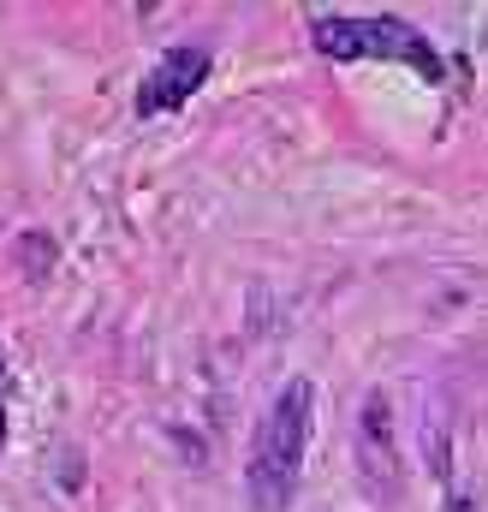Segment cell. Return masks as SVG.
<instances>
[{"label": "cell", "mask_w": 488, "mask_h": 512, "mask_svg": "<svg viewBox=\"0 0 488 512\" xmlns=\"http://www.w3.org/2000/svg\"><path fill=\"white\" fill-rule=\"evenodd\" d=\"M310 405H316V387L304 382H286L256 435H250V465H244V483H250V507L256 512H286L292 495H298V477H304V447H310Z\"/></svg>", "instance_id": "1"}, {"label": "cell", "mask_w": 488, "mask_h": 512, "mask_svg": "<svg viewBox=\"0 0 488 512\" xmlns=\"http://www.w3.org/2000/svg\"><path fill=\"white\" fill-rule=\"evenodd\" d=\"M310 42H316V54H328V60H399V66L423 72L429 84H441V78H447V66H441L435 42H429L417 24L393 18V12H369V18L328 12V18H316V24H310Z\"/></svg>", "instance_id": "2"}, {"label": "cell", "mask_w": 488, "mask_h": 512, "mask_svg": "<svg viewBox=\"0 0 488 512\" xmlns=\"http://www.w3.org/2000/svg\"><path fill=\"white\" fill-rule=\"evenodd\" d=\"M203 78H209V54H203V48H167L161 66H155V72L143 78V90H137V120H155V114L185 108V96L203 90Z\"/></svg>", "instance_id": "3"}, {"label": "cell", "mask_w": 488, "mask_h": 512, "mask_svg": "<svg viewBox=\"0 0 488 512\" xmlns=\"http://www.w3.org/2000/svg\"><path fill=\"white\" fill-rule=\"evenodd\" d=\"M358 459H364L369 489L393 495V417H387V399H381V393L364 399V417H358Z\"/></svg>", "instance_id": "4"}, {"label": "cell", "mask_w": 488, "mask_h": 512, "mask_svg": "<svg viewBox=\"0 0 488 512\" xmlns=\"http://www.w3.org/2000/svg\"><path fill=\"white\" fill-rule=\"evenodd\" d=\"M447 512H477V501H471V495H453V501H447Z\"/></svg>", "instance_id": "5"}, {"label": "cell", "mask_w": 488, "mask_h": 512, "mask_svg": "<svg viewBox=\"0 0 488 512\" xmlns=\"http://www.w3.org/2000/svg\"><path fill=\"white\" fill-rule=\"evenodd\" d=\"M0 441H6V399H0Z\"/></svg>", "instance_id": "6"}, {"label": "cell", "mask_w": 488, "mask_h": 512, "mask_svg": "<svg viewBox=\"0 0 488 512\" xmlns=\"http://www.w3.org/2000/svg\"><path fill=\"white\" fill-rule=\"evenodd\" d=\"M0 387H6V358H0Z\"/></svg>", "instance_id": "7"}]
</instances>
